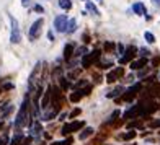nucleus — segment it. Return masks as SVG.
<instances>
[{
    "label": "nucleus",
    "instance_id": "f257e3e1",
    "mask_svg": "<svg viewBox=\"0 0 160 145\" xmlns=\"http://www.w3.org/2000/svg\"><path fill=\"white\" fill-rule=\"evenodd\" d=\"M28 116H30V98L25 96L23 103L20 106V111L15 118V127H17V132L20 134V129L25 127L28 124Z\"/></svg>",
    "mask_w": 160,
    "mask_h": 145
},
{
    "label": "nucleus",
    "instance_id": "f03ea898",
    "mask_svg": "<svg viewBox=\"0 0 160 145\" xmlns=\"http://www.w3.org/2000/svg\"><path fill=\"white\" fill-rule=\"evenodd\" d=\"M142 93V101H149L150 98H155V96H160V83L158 82H154V83H149V86L145 88Z\"/></svg>",
    "mask_w": 160,
    "mask_h": 145
},
{
    "label": "nucleus",
    "instance_id": "7ed1b4c3",
    "mask_svg": "<svg viewBox=\"0 0 160 145\" xmlns=\"http://www.w3.org/2000/svg\"><path fill=\"white\" fill-rule=\"evenodd\" d=\"M83 127H85V122L83 121H72V122H69V124H65L62 127V134L64 135H70V134L77 132V130L83 129Z\"/></svg>",
    "mask_w": 160,
    "mask_h": 145
},
{
    "label": "nucleus",
    "instance_id": "20e7f679",
    "mask_svg": "<svg viewBox=\"0 0 160 145\" xmlns=\"http://www.w3.org/2000/svg\"><path fill=\"white\" fill-rule=\"evenodd\" d=\"M10 23H12V34H10V42L12 44H18L21 41V33L18 28V21L10 15Z\"/></svg>",
    "mask_w": 160,
    "mask_h": 145
},
{
    "label": "nucleus",
    "instance_id": "39448f33",
    "mask_svg": "<svg viewBox=\"0 0 160 145\" xmlns=\"http://www.w3.org/2000/svg\"><path fill=\"white\" fill-rule=\"evenodd\" d=\"M142 91V85L141 83H136L134 86H131V88H128L124 91V95L121 96L122 101H132L136 96H137V93H141Z\"/></svg>",
    "mask_w": 160,
    "mask_h": 145
},
{
    "label": "nucleus",
    "instance_id": "423d86ee",
    "mask_svg": "<svg viewBox=\"0 0 160 145\" xmlns=\"http://www.w3.org/2000/svg\"><path fill=\"white\" fill-rule=\"evenodd\" d=\"M100 59V51H93V52H88L82 57V67L83 69H88L93 65V62H97Z\"/></svg>",
    "mask_w": 160,
    "mask_h": 145
},
{
    "label": "nucleus",
    "instance_id": "0eeeda50",
    "mask_svg": "<svg viewBox=\"0 0 160 145\" xmlns=\"http://www.w3.org/2000/svg\"><path fill=\"white\" fill-rule=\"evenodd\" d=\"M42 25H44V20H42V18H38V20H36L34 23L31 25L30 31H28V36H30V39H31V41L38 39V36H39V31H41Z\"/></svg>",
    "mask_w": 160,
    "mask_h": 145
},
{
    "label": "nucleus",
    "instance_id": "6e6552de",
    "mask_svg": "<svg viewBox=\"0 0 160 145\" xmlns=\"http://www.w3.org/2000/svg\"><path fill=\"white\" fill-rule=\"evenodd\" d=\"M67 23H69L67 15H57V17L54 18V28H56L57 31H61V33H65Z\"/></svg>",
    "mask_w": 160,
    "mask_h": 145
},
{
    "label": "nucleus",
    "instance_id": "1a4fd4ad",
    "mask_svg": "<svg viewBox=\"0 0 160 145\" xmlns=\"http://www.w3.org/2000/svg\"><path fill=\"white\" fill-rule=\"evenodd\" d=\"M122 75H124V69H122V67H116V69H113L110 74L106 75V82L108 83H113L116 80H119Z\"/></svg>",
    "mask_w": 160,
    "mask_h": 145
},
{
    "label": "nucleus",
    "instance_id": "9d476101",
    "mask_svg": "<svg viewBox=\"0 0 160 145\" xmlns=\"http://www.w3.org/2000/svg\"><path fill=\"white\" fill-rule=\"evenodd\" d=\"M141 111H142V103H139V104H136V106H132L131 109H128L126 113H124V119L128 121V119H131V118H139L141 116Z\"/></svg>",
    "mask_w": 160,
    "mask_h": 145
},
{
    "label": "nucleus",
    "instance_id": "9b49d317",
    "mask_svg": "<svg viewBox=\"0 0 160 145\" xmlns=\"http://www.w3.org/2000/svg\"><path fill=\"white\" fill-rule=\"evenodd\" d=\"M136 52H137V47H136V46H129V47L124 51V54L121 56L119 64H128V62L134 57V54H136Z\"/></svg>",
    "mask_w": 160,
    "mask_h": 145
},
{
    "label": "nucleus",
    "instance_id": "f8f14e48",
    "mask_svg": "<svg viewBox=\"0 0 160 145\" xmlns=\"http://www.w3.org/2000/svg\"><path fill=\"white\" fill-rule=\"evenodd\" d=\"M145 65H147V59H145V57H141V59H137V60H131L129 67H131V70H141L142 67H145Z\"/></svg>",
    "mask_w": 160,
    "mask_h": 145
},
{
    "label": "nucleus",
    "instance_id": "ddd939ff",
    "mask_svg": "<svg viewBox=\"0 0 160 145\" xmlns=\"http://www.w3.org/2000/svg\"><path fill=\"white\" fill-rule=\"evenodd\" d=\"M132 12L136 13V15H147V10H145V5L144 3H141V2H137V3H134L132 5Z\"/></svg>",
    "mask_w": 160,
    "mask_h": 145
},
{
    "label": "nucleus",
    "instance_id": "4468645a",
    "mask_svg": "<svg viewBox=\"0 0 160 145\" xmlns=\"http://www.w3.org/2000/svg\"><path fill=\"white\" fill-rule=\"evenodd\" d=\"M72 56H74V44H65V47H64V59L70 60Z\"/></svg>",
    "mask_w": 160,
    "mask_h": 145
},
{
    "label": "nucleus",
    "instance_id": "2eb2a0df",
    "mask_svg": "<svg viewBox=\"0 0 160 145\" xmlns=\"http://www.w3.org/2000/svg\"><path fill=\"white\" fill-rule=\"evenodd\" d=\"M93 127H83V130L80 132V140H85V139H88L90 135H93Z\"/></svg>",
    "mask_w": 160,
    "mask_h": 145
},
{
    "label": "nucleus",
    "instance_id": "dca6fc26",
    "mask_svg": "<svg viewBox=\"0 0 160 145\" xmlns=\"http://www.w3.org/2000/svg\"><path fill=\"white\" fill-rule=\"evenodd\" d=\"M75 30H77V21L72 18V20H69V23H67L65 33H67V34H72V33H75Z\"/></svg>",
    "mask_w": 160,
    "mask_h": 145
},
{
    "label": "nucleus",
    "instance_id": "f3484780",
    "mask_svg": "<svg viewBox=\"0 0 160 145\" xmlns=\"http://www.w3.org/2000/svg\"><path fill=\"white\" fill-rule=\"evenodd\" d=\"M136 135H137V132L132 129V130H129V132H126V134H121L119 139H121V140H131V139H134Z\"/></svg>",
    "mask_w": 160,
    "mask_h": 145
},
{
    "label": "nucleus",
    "instance_id": "a211bd4d",
    "mask_svg": "<svg viewBox=\"0 0 160 145\" xmlns=\"http://www.w3.org/2000/svg\"><path fill=\"white\" fill-rule=\"evenodd\" d=\"M23 140H25V137L21 135V134H17V135L12 139L10 145H23Z\"/></svg>",
    "mask_w": 160,
    "mask_h": 145
},
{
    "label": "nucleus",
    "instance_id": "6ab92c4d",
    "mask_svg": "<svg viewBox=\"0 0 160 145\" xmlns=\"http://www.w3.org/2000/svg\"><path fill=\"white\" fill-rule=\"evenodd\" d=\"M82 98H83V95L80 93V90H78V91H75V93H72V95L69 96V99L72 101V103H78V101L82 99Z\"/></svg>",
    "mask_w": 160,
    "mask_h": 145
},
{
    "label": "nucleus",
    "instance_id": "aec40b11",
    "mask_svg": "<svg viewBox=\"0 0 160 145\" xmlns=\"http://www.w3.org/2000/svg\"><path fill=\"white\" fill-rule=\"evenodd\" d=\"M31 132H33L34 137H38V135L42 132V129H41V124H39V122H34V124L31 126Z\"/></svg>",
    "mask_w": 160,
    "mask_h": 145
},
{
    "label": "nucleus",
    "instance_id": "412c9836",
    "mask_svg": "<svg viewBox=\"0 0 160 145\" xmlns=\"http://www.w3.org/2000/svg\"><path fill=\"white\" fill-rule=\"evenodd\" d=\"M122 91H124V88H122V86H118V88H116V90H113L111 93H108V95H106V98H116V96H119Z\"/></svg>",
    "mask_w": 160,
    "mask_h": 145
},
{
    "label": "nucleus",
    "instance_id": "4be33fe9",
    "mask_svg": "<svg viewBox=\"0 0 160 145\" xmlns=\"http://www.w3.org/2000/svg\"><path fill=\"white\" fill-rule=\"evenodd\" d=\"M87 10L88 12H92L93 15H100V10L95 7V3H92V2H88V0H87Z\"/></svg>",
    "mask_w": 160,
    "mask_h": 145
},
{
    "label": "nucleus",
    "instance_id": "5701e85b",
    "mask_svg": "<svg viewBox=\"0 0 160 145\" xmlns=\"http://www.w3.org/2000/svg\"><path fill=\"white\" fill-rule=\"evenodd\" d=\"M59 7L62 10H70L72 8V2L70 0H59Z\"/></svg>",
    "mask_w": 160,
    "mask_h": 145
},
{
    "label": "nucleus",
    "instance_id": "b1692460",
    "mask_svg": "<svg viewBox=\"0 0 160 145\" xmlns=\"http://www.w3.org/2000/svg\"><path fill=\"white\" fill-rule=\"evenodd\" d=\"M144 38H145V41H147L149 44H154V42H155V36L152 34L150 31H145L144 33Z\"/></svg>",
    "mask_w": 160,
    "mask_h": 145
},
{
    "label": "nucleus",
    "instance_id": "393cba45",
    "mask_svg": "<svg viewBox=\"0 0 160 145\" xmlns=\"http://www.w3.org/2000/svg\"><path fill=\"white\" fill-rule=\"evenodd\" d=\"M59 83H61V90H62V91H67V88H69V82L65 80L64 77H59Z\"/></svg>",
    "mask_w": 160,
    "mask_h": 145
},
{
    "label": "nucleus",
    "instance_id": "a878e982",
    "mask_svg": "<svg viewBox=\"0 0 160 145\" xmlns=\"http://www.w3.org/2000/svg\"><path fill=\"white\" fill-rule=\"evenodd\" d=\"M119 114H121V113H119V109H116V111H113V114L110 116V119H108V122H110V124H113V122H114L116 119L119 118Z\"/></svg>",
    "mask_w": 160,
    "mask_h": 145
},
{
    "label": "nucleus",
    "instance_id": "bb28decb",
    "mask_svg": "<svg viewBox=\"0 0 160 145\" xmlns=\"http://www.w3.org/2000/svg\"><path fill=\"white\" fill-rule=\"evenodd\" d=\"M51 145H72V137H69V139H65L62 142H52Z\"/></svg>",
    "mask_w": 160,
    "mask_h": 145
},
{
    "label": "nucleus",
    "instance_id": "cd10ccee",
    "mask_svg": "<svg viewBox=\"0 0 160 145\" xmlns=\"http://www.w3.org/2000/svg\"><path fill=\"white\" fill-rule=\"evenodd\" d=\"M77 116H80V108H75L74 111L69 113V119H74V118H77Z\"/></svg>",
    "mask_w": 160,
    "mask_h": 145
},
{
    "label": "nucleus",
    "instance_id": "c85d7f7f",
    "mask_svg": "<svg viewBox=\"0 0 160 145\" xmlns=\"http://www.w3.org/2000/svg\"><path fill=\"white\" fill-rule=\"evenodd\" d=\"M82 86H87V80H80V82H77L75 85H74V88H75V91H78Z\"/></svg>",
    "mask_w": 160,
    "mask_h": 145
},
{
    "label": "nucleus",
    "instance_id": "c756f323",
    "mask_svg": "<svg viewBox=\"0 0 160 145\" xmlns=\"http://www.w3.org/2000/svg\"><path fill=\"white\" fill-rule=\"evenodd\" d=\"M128 127L129 129H136V127H142V124H141V121H134V122H129Z\"/></svg>",
    "mask_w": 160,
    "mask_h": 145
},
{
    "label": "nucleus",
    "instance_id": "7c9ffc66",
    "mask_svg": "<svg viewBox=\"0 0 160 145\" xmlns=\"http://www.w3.org/2000/svg\"><path fill=\"white\" fill-rule=\"evenodd\" d=\"M137 51H139V56L141 57H147L150 52H149V49H145V47H141V49H137Z\"/></svg>",
    "mask_w": 160,
    "mask_h": 145
},
{
    "label": "nucleus",
    "instance_id": "2f4dec72",
    "mask_svg": "<svg viewBox=\"0 0 160 145\" xmlns=\"http://www.w3.org/2000/svg\"><path fill=\"white\" fill-rule=\"evenodd\" d=\"M116 49H118V56H122V54H124V51H126V47L122 46L121 42H119V44H116Z\"/></svg>",
    "mask_w": 160,
    "mask_h": 145
},
{
    "label": "nucleus",
    "instance_id": "473e14b6",
    "mask_svg": "<svg viewBox=\"0 0 160 145\" xmlns=\"http://www.w3.org/2000/svg\"><path fill=\"white\" fill-rule=\"evenodd\" d=\"M90 91H92V86H90V85H87V86H85L83 90H80V93H82L83 96H87V95H90Z\"/></svg>",
    "mask_w": 160,
    "mask_h": 145
},
{
    "label": "nucleus",
    "instance_id": "72a5a7b5",
    "mask_svg": "<svg viewBox=\"0 0 160 145\" xmlns=\"http://www.w3.org/2000/svg\"><path fill=\"white\" fill-rule=\"evenodd\" d=\"M85 52H87V49H85V47H78L74 54H75V56H82V57H83V56H85Z\"/></svg>",
    "mask_w": 160,
    "mask_h": 145
},
{
    "label": "nucleus",
    "instance_id": "f704fd0d",
    "mask_svg": "<svg viewBox=\"0 0 160 145\" xmlns=\"http://www.w3.org/2000/svg\"><path fill=\"white\" fill-rule=\"evenodd\" d=\"M114 47H116V44H113V42H106V44H105V51H108V52L113 51Z\"/></svg>",
    "mask_w": 160,
    "mask_h": 145
},
{
    "label": "nucleus",
    "instance_id": "c9c22d12",
    "mask_svg": "<svg viewBox=\"0 0 160 145\" xmlns=\"http://www.w3.org/2000/svg\"><path fill=\"white\" fill-rule=\"evenodd\" d=\"M7 143H8V137L2 135V137H0V145H7Z\"/></svg>",
    "mask_w": 160,
    "mask_h": 145
},
{
    "label": "nucleus",
    "instance_id": "e433bc0d",
    "mask_svg": "<svg viewBox=\"0 0 160 145\" xmlns=\"http://www.w3.org/2000/svg\"><path fill=\"white\" fill-rule=\"evenodd\" d=\"M150 127H160V119H155L150 122Z\"/></svg>",
    "mask_w": 160,
    "mask_h": 145
},
{
    "label": "nucleus",
    "instance_id": "4c0bfd02",
    "mask_svg": "<svg viewBox=\"0 0 160 145\" xmlns=\"http://www.w3.org/2000/svg\"><path fill=\"white\" fill-rule=\"evenodd\" d=\"M34 12H38V13H44V8H42L41 5H34Z\"/></svg>",
    "mask_w": 160,
    "mask_h": 145
},
{
    "label": "nucleus",
    "instance_id": "58836bf2",
    "mask_svg": "<svg viewBox=\"0 0 160 145\" xmlns=\"http://www.w3.org/2000/svg\"><path fill=\"white\" fill-rule=\"evenodd\" d=\"M158 64H160V57H155V59L152 60V67H157Z\"/></svg>",
    "mask_w": 160,
    "mask_h": 145
},
{
    "label": "nucleus",
    "instance_id": "ea45409f",
    "mask_svg": "<svg viewBox=\"0 0 160 145\" xmlns=\"http://www.w3.org/2000/svg\"><path fill=\"white\" fill-rule=\"evenodd\" d=\"M48 38H49L51 41H54V34H52V31H49V33H48Z\"/></svg>",
    "mask_w": 160,
    "mask_h": 145
},
{
    "label": "nucleus",
    "instance_id": "a19ab883",
    "mask_svg": "<svg viewBox=\"0 0 160 145\" xmlns=\"http://www.w3.org/2000/svg\"><path fill=\"white\" fill-rule=\"evenodd\" d=\"M28 3H30V0H21V5L23 7H28Z\"/></svg>",
    "mask_w": 160,
    "mask_h": 145
},
{
    "label": "nucleus",
    "instance_id": "79ce46f5",
    "mask_svg": "<svg viewBox=\"0 0 160 145\" xmlns=\"http://www.w3.org/2000/svg\"><path fill=\"white\" fill-rule=\"evenodd\" d=\"M83 39H85V42H90V38H88V34H85V36H83Z\"/></svg>",
    "mask_w": 160,
    "mask_h": 145
},
{
    "label": "nucleus",
    "instance_id": "37998d69",
    "mask_svg": "<svg viewBox=\"0 0 160 145\" xmlns=\"http://www.w3.org/2000/svg\"><path fill=\"white\" fill-rule=\"evenodd\" d=\"M65 118H67V114H65V113H62V114H61V121H64Z\"/></svg>",
    "mask_w": 160,
    "mask_h": 145
},
{
    "label": "nucleus",
    "instance_id": "c03bdc74",
    "mask_svg": "<svg viewBox=\"0 0 160 145\" xmlns=\"http://www.w3.org/2000/svg\"><path fill=\"white\" fill-rule=\"evenodd\" d=\"M152 2H154V3L157 5V7H160V0H152Z\"/></svg>",
    "mask_w": 160,
    "mask_h": 145
},
{
    "label": "nucleus",
    "instance_id": "a18cd8bd",
    "mask_svg": "<svg viewBox=\"0 0 160 145\" xmlns=\"http://www.w3.org/2000/svg\"><path fill=\"white\" fill-rule=\"evenodd\" d=\"M2 127H3V122H0V130H2Z\"/></svg>",
    "mask_w": 160,
    "mask_h": 145
},
{
    "label": "nucleus",
    "instance_id": "49530a36",
    "mask_svg": "<svg viewBox=\"0 0 160 145\" xmlns=\"http://www.w3.org/2000/svg\"><path fill=\"white\" fill-rule=\"evenodd\" d=\"M100 2H101V0H100Z\"/></svg>",
    "mask_w": 160,
    "mask_h": 145
},
{
    "label": "nucleus",
    "instance_id": "de8ad7c7",
    "mask_svg": "<svg viewBox=\"0 0 160 145\" xmlns=\"http://www.w3.org/2000/svg\"><path fill=\"white\" fill-rule=\"evenodd\" d=\"M85 2H87V0H85Z\"/></svg>",
    "mask_w": 160,
    "mask_h": 145
}]
</instances>
